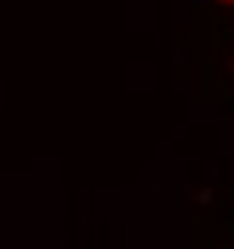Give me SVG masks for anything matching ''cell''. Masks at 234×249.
<instances>
[{
	"instance_id": "6da1fadb",
	"label": "cell",
	"mask_w": 234,
	"mask_h": 249,
	"mask_svg": "<svg viewBox=\"0 0 234 249\" xmlns=\"http://www.w3.org/2000/svg\"><path fill=\"white\" fill-rule=\"evenodd\" d=\"M222 4H234V0H222Z\"/></svg>"
}]
</instances>
